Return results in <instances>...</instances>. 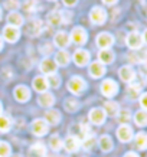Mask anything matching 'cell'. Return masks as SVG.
<instances>
[{
	"instance_id": "6da1fadb",
	"label": "cell",
	"mask_w": 147,
	"mask_h": 157,
	"mask_svg": "<svg viewBox=\"0 0 147 157\" xmlns=\"http://www.w3.org/2000/svg\"><path fill=\"white\" fill-rule=\"evenodd\" d=\"M68 90L71 91L72 94H75V95H79L84 92V90L87 88V84L85 81L81 78V76H72L71 79L68 81Z\"/></svg>"
},
{
	"instance_id": "7a4b0ae2",
	"label": "cell",
	"mask_w": 147,
	"mask_h": 157,
	"mask_svg": "<svg viewBox=\"0 0 147 157\" xmlns=\"http://www.w3.org/2000/svg\"><path fill=\"white\" fill-rule=\"evenodd\" d=\"M90 19L94 25H103L107 20V12L101 6H95L90 12Z\"/></svg>"
},
{
	"instance_id": "3957f363",
	"label": "cell",
	"mask_w": 147,
	"mask_h": 157,
	"mask_svg": "<svg viewBox=\"0 0 147 157\" xmlns=\"http://www.w3.org/2000/svg\"><path fill=\"white\" fill-rule=\"evenodd\" d=\"M101 92H103V95L107 97V98L114 97L117 92H118V85H117V82L113 81V79H105V81L101 84Z\"/></svg>"
},
{
	"instance_id": "277c9868",
	"label": "cell",
	"mask_w": 147,
	"mask_h": 157,
	"mask_svg": "<svg viewBox=\"0 0 147 157\" xmlns=\"http://www.w3.org/2000/svg\"><path fill=\"white\" fill-rule=\"evenodd\" d=\"M126 43H127V46L130 49H133V51H138V49L143 46L141 35L138 33V32H130V33L127 35V38H126Z\"/></svg>"
},
{
	"instance_id": "5b68a950",
	"label": "cell",
	"mask_w": 147,
	"mask_h": 157,
	"mask_svg": "<svg viewBox=\"0 0 147 157\" xmlns=\"http://www.w3.org/2000/svg\"><path fill=\"white\" fill-rule=\"evenodd\" d=\"M69 39H71L74 43H76V45H84V43L87 42V39H88L87 30L84 28H81V26H76V28L72 29Z\"/></svg>"
},
{
	"instance_id": "8992f818",
	"label": "cell",
	"mask_w": 147,
	"mask_h": 157,
	"mask_svg": "<svg viewBox=\"0 0 147 157\" xmlns=\"http://www.w3.org/2000/svg\"><path fill=\"white\" fill-rule=\"evenodd\" d=\"M3 38H5L7 42H10V43L17 42V40H19V38H20V30H19V28L12 26V25H7V26H5V29H3Z\"/></svg>"
},
{
	"instance_id": "52a82bcc",
	"label": "cell",
	"mask_w": 147,
	"mask_h": 157,
	"mask_svg": "<svg viewBox=\"0 0 147 157\" xmlns=\"http://www.w3.org/2000/svg\"><path fill=\"white\" fill-rule=\"evenodd\" d=\"M42 28H43V23L42 20L39 19H32L29 20V23L26 25V28H25V32L29 35V36H38L41 32H42Z\"/></svg>"
},
{
	"instance_id": "ba28073f",
	"label": "cell",
	"mask_w": 147,
	"mask_h": 157,
	"mask_svg": "<svg viewBox=\"0 0 147 157\" xmlns=\"http://www.w3.org/2000/svg\"><path fill=\"white\" fill-rule=\"evenodd\" d=\"M114 43V36L108 32H103L97 36V45L101 49H110Z\"/></svg>"
},
{
	"instance_id": "9c48e42d",
	"label": "cell",
	"mask_w": 147,
	"mask_h": 157,
	"mask_svg": "<svg viewBox=\"0 0 147 157\" xmlns=\"http://www.w3.org/2000/svg\"><path fill=\"white\" fill-rule=\"evenodd\" d=\"M105 111L103 108H92L90 111V114H88V118L92 124L95 125H101V124L105 121Z\"/></svg>"
},
{
	"instance_id": "30bf717a",
	"label": "cell",
	"mask_w": 147,
	"mask_h": 157,
	"mask_svg": "<svg viewBox=\"0 0 147 157\" xmlns=\"http://www.w3.org/2000/svg\"><path fill=\"white\" fill-rule=\"evenodd\" d=\"M48 130H49V125H48V123L45 120L38 118L32 123V133H33L35 136H38V137L45 136V134L48 133Z\"/></svg>"
},
{
	"instance_id": "8fae6325",
	"label": "cell",
	"mask_w": 147,
	"mask_h": 157,
	"mask_svg": "<svg viewBox=\"0 0 147 157\" xmlns=\"http://www.w3.org/2000/svg\"><path fill=\"white\" fill-rule=\"evenodd\" d=\"M72 58H74V62L78 67H85L90 62V52L85 51V49H76Z\"/></svg>"
},
{
	"instance_id": "7c38bea8",
	"label": "cell",
	"mask_w": 147,
	"mask_h": 157,
	"mask_svg": "<svg viewBox=\"0 0 147 157\" xmlns=\"http://www.w3.org/2000/svg\"><path fill=\"white\" fill-rule=\"evenodd\" d=\"M117 137H118L120 141H123V143H128V141L133 138V130H131V127L127 125V124L120 125L118 130H117Z\"/></svg>"
},
{
	"instance_id": "4fadbf2b",
	"label": "cell",
	"mask_w": 147,
	"mask_h": 157,
	"mask_svg": "<svg viewBox=\"0 0 147 157\" xmlns=\"http://www.w3.org/2000/svg\"><path fill=\"white\" fill-rule=\"evenodd\" d=\"M64 147H65V150H67L68 153L78 151L81 147L79 138L75 137V136H68V137L65 138V141H64Z\"/></svg>"
},
{
	"instance_id": "5bb4252c",
	"label": "cell",
	"mask_w": 147,
	"mask_h": 157,
	"mask_svg": "<svg viewBox=\"0 0 147 157\" xmlns=\"http://www.w3.org/2000/svg\"><path fill=\"white\" fill-rule=\"evenodd\" d=\"M13 94H14L16 101H19V102H26L30 98V91H29L28 86H25V85H17L14 88Z\"/></svg>"
},
{
	"instance_id": "9a60e30c",
	"label": "cell",
	"mask_w": 147,
	"mask_h": 157,
	"mask_svg": "<svg viewBox=\"0 0 147 157\" xmlns=\"http://www.w3.org/2000/svg\"><path fill=\"white\" fill-rule=\"evenodd\" d=\"M41 72L45 74V75H51V74H55L56 72V63L53 59H49V58H45L42 62H41Z\"/></svg>"
},
{
	"instance_id": "2e32d148",
	"label": "cell",
	"mask_w": 147,
	"mask_h": 157,
	"mask_svg": "<svg viewBox=\"0 0 147 157\" xmlns=\"http://www.w3.org/2000/svg\"><path fill=\"white\" fill-rule=\"evenodd\" d=\"M38 102L43 108H51V107L55 104V97H53L52 92L45 91V92H41V95H39V98H38Z\"/></svg>"
},
{
	"instance_id": "e0dca14e",
	"label": "cell",
	"mask_w": 147,
	"mask_h": 157,
	"mask_svg": "<svg viewBox=\"0 0 147 157\" xmlns=\"http://www.w3.org/2000/svg\"><path fill=\"white\" fill-rule=\"evenodd\" d=\"M88 72H90V75L92 76V78H101V76L105 74V67H104V63H101L100 61L91 62Z\"/></svg>"
},
{
	"instance_id": "ac0fdd59",
	"label": "cell",
	"mask_w": 147,
	"mask_h": 157,
	"mask_svg": "<svg viewBox=\"0 0 147 157\" xmlns=\"http://www.w3.org/2000/svg\"><path fill=\"white\" fill-rule=\"evenodd\" d=\"M118 75H120V78H121L124 82H133L134 78H136V72H134V69L131 67L126 65V67L120 68Z\"/></svg>"
},
{
	"instance_id": "d6986e66",
	"label": "cell",
	"mask_w": 147,
	"mask_h": 157,
	"mask_svg": "<svg viewBox=\"0 0 147 157\" xmlns=\"http://www.w3.org/2000/svg\"><path fill=\"white\" fill-rule=\"evenodd\" d=\"M69 36H68V33L67 32H58L56 35H55V38H53V43L56 45L58 48H61V49H64L65 46H68L69 45Z\"/></svg>"
},
{
	"instance_id": "ffe728a7",
	"label": "cell",
	"mask_w": 147,
	"mask_h": 157,
	"mask_svg": "<svg viewBox=\"0 0 147 157\" xmlns=\"http://www.w3.org/2000/svg\"><path fill=\"white\" fill-rule=\"evenodd\" d=\"M29 156L30 157H46V147L42 143H36L29 148Z\"/></svg>"
},
{
	"instance_id": "44dd1931",
	"label": "cell",
	"mask_w": 147,
	"mask_h": 157,
	"mask_svg": "<svg viewBox=\"0 0 147 157\" xmlns=\"http://www.w3.org/2000/svg\"><path fill=\"white\" fill-rule=\"evenodd\" d=\"M69 53L65 51V49H61V51H58L56 55H55V63L59 65V67H67L68 63H69Z\"/></svg>"
},
{
	"instance_id": "7402d4cb",
	"label": "cell",
	"mask_w": 147,
	"mask_h": 157,
	"mask_svg": "<svg viewBox=\"0 0 147 157\" xmlns=\"http://www.w3.org/2000/svg\"><path fill=\"white\" fill-rule=\"evenodd\" d=\"M7 22H9V25H12V26L19 28V26L23 25L25 19H23V16H22L19 12H10V13L7 14Z\"/></svg>"
},
{
	"instance_id": "603a6c76",
	"label": "cell",
	"mask_w": 147,
	"mask_h": 157,
	"mask_svg": "<svg viewBox=\"0 0 147 157\" xmlns=\"http://www.w3.org/2000/svg\"><path fill=\"white\" fill-rule=\"evenodd\" d=\"M114 52L111 49H101L98 52V59L101 63H113L114 62Z\"/></svg>"
},
{
	"instance_id": "cb8c5ba5",
	"label": "cell",
	"mask_w": 147,
	"mask_h": 157,
	"mask_svg": "<svg viewBox=\"0 0 147 157\" xmlns=\"http://www.w3.org/2000/svg\"><path fill=\"white\" fill-rule=\"evenodd\" d=\"M49 85H48V79L45 76H36L33 79V90L38 92H45L48 91Z\"/></svg>"
},
{
	"instance_id": "d4e9b609",
	"label": "cell",
	"mask_w": 147,
	"mask_h": 157,
	"mask_svg": "<svg viewBox=\"0 0 147 157\" xmlns=\"http://www.w3.org/2000/svg\"><path fill=\"white\" fill-rule=\"evenodd\" d=\"M45 121H46L48 124H52V125L58 124L61 121L59 111H56V109H48L46 113H45Z\"/></svg>"
},
{
	"instance_id": "484cf974",
	"label": "cell",
	"mask_w": 147,
	"mask_h": 157,
	"mask_svg": "<svg viewBox=\"0 0 147 157\" xmlns=\"http://www.w3.org/2000/svg\"><path fill=\"white\" fill-rule=\"evenodd\" d=\"M48 23L51 26H58V25L62 23V14H61V10H52L51 13L48 14Z\"/></svg>"
},
{
	"instance_id": "4316f807",
	"label": "cell",
	"mask_w": 147,
	"mask_h": 157,
	"mask_svg": "<svg viewBox=\"0 0 147 157\" xmlns=\"http://www.w3.org/2000/svg\"><path fill=\"white\" fill-rule=\"evenodd\" d=\"M98 144H100L101 150L104 153H108L113 150V140H111V137L110 136H103V137H100V140H98Z\"/></svg>"
},
{
	"instance_id": "83f0119b",
	"label": "cell",
	"mask_w": 147,
	"mask_h": 157,
	"mask_svg": "<svg viewBox=\"0 0 147 157\" xmlns=\"http://www.w3.org/2000/svg\"><path fill=\"white\" fill-rule=\"evenodd\" d=\"M134 123L137 124L138 127H146L147 125V111L140 109L134 114Z\"/></svg>"
},
{
	"instance_id": "f1b7e54d",
	"label": "cell",
	"mask_w": 147,
	"mask_h": 157,
	"mask_svg": "<svg viewBox=\"0 0 147 157\" xmlns=\"http://www.w3.org/2000/svg\"><path fill=\"white\" fill-rule=\"evenodd\" d=\"M127 94L131 100H136V98L141 94V85L131 82V85H128V88H127Z\"/></svg>"
},
{
	"instance_id": "f546056e",
	"label": "cell",
	"mask_w": 147,
	"mask_h": 157,
	"mask_svg": "<svg viewBox=\"0 0 147 157\" xmlns=\"http://www.w3.org/2000/svg\"><path fill=\"white\" fill-rule=\"evenodd\" d=\"M64 107H65L68 113H76L79 109V102L75 98H67L65 102H64Z\"/></svg>"
},
{
	"instance_id": "4dcf8cb0",
	"label": "cell",
	"mask_w": 147,
	"mask_h": 157,
	"mask_svg": "<svg viewBox=\"0 0 147 157\" xmlns=\"http://www.w3.org/2000/svg\"><path fill=\"white\" fill-rule=\"evenodd\" d=\"M105 111V114L108 115H117V113H118V104L117 102H114V101H107L104 104V108H103Z\"/></svg>"
},
{
	"instance_id": "1f68e13d",
	"label": "cell",
	"mask_w": 147,
	"mask_h": 157,
	"mask_svg": "<svg viewBox=\"0 0 147 157\" xmlns=\"http://www.w3.org/2000/svg\"><path fill=\"white\" fill-rule=\"evenodd\" d=\"M134 140H136L137 148H140V150H146L147 148V134L146 133H138L134 137Z\"/></svg>"
},
{
	"instance_id": "d6a6232c",
	"label": "cell",
	"mask_w": 147,
	"mask_h": 157,
	"mask_svg": "<svg viewBox=\"0 0 147 157\" xmlns=\"http://www.w3.org/2000/svg\"><path fill=\"white\" fill-rule=\"evenodd\" d=\"M49 146H51V148H52L53 151H59L64 147V141L59 138V136L55 134V136H52V137L49 138Z\"/></svg>"
},
{
	"instance_id": "836d02e7",
	"label": "cell",
	"mask_w": 147,
	"mask_h": 157,
	"mask_svg": "<svg viewBox=\"0 0 147 157\" xmlns=\"http://www.w3.org/2000/svg\"><path fill=\"white\" fill-rule=\"evenodd\" d=\"M117 117H118V121L121 124H127L131 120V113H130V109H118Z\"/></svg>"
},
{
	"instance_id": "e575fe53",
	"label": "cell",
	"mask_w": 147,
	"mask_h": 157,
	"mask_svg": "<svg viewBox=\"0 0 147 157\" xmlns=\"http://www.w3.org/2000/svg\"><path fill=\"white\" fill-rule=\"evenodd\" d=\"M10 127H12V121H10L9 117H6V115H0V133H6V131H9Z\"/></svg>"
},
{
	"instance_id": "d590c367",
	"label": "cell",
	"mask_w": 147,
	"mask_h": 157,
	"mask_svg": "<svg viewBox=\"0 0 147 157\" xmlns=\"http://www.w3.org/2000/svg\"><path fill=\"white\" fill-rule=\"evenodd\" d=\"M46 79H48V85L51 86V88H58V86L61 85V78H59V75H56V72L48 75Z\"/></svg>"
},
{
	"instance_id": "8d00e7d4",
	"label": "cell",
	"mask_w": 147,
	"mask_h": 157,
	"mask_svg": "<svg viewBox=\"0 0 147 157\" xmlns=\"http://www.w3.org/2000/svg\"><path fill=\"white\" fill-rule=\"evenodd\" d=\"M95 143H97V141H95V137L92 134H90L88 137H85L82 141H81V146L85 148V150H91V148L95 146Z\"/></svg>"
},
{
	"instance_id": "74e56055",
	"label": "cell",
	"mask_w": 147,
	"mask_h": 157,
	"mask_svg": "<svg viewBox=\"0 0 147 157\" xmlns=\"http://www.w3.org/2000/svg\"><path fill=\"white\" fill-rule=\"evenodd\" d=\"M5 7L7 10L16 12V10L20 7V2H19V0H6V2H5Z\"/></svg>"
},
{
	"instance_id": "f35d334b",
	"label": "cell",
	"mask_w": 147,
	"mask_h": 157,
	"mask_svg": "<svg viewBox=\"0 0 147 157\" xmlns=\"http://www.w3.org/2000/svg\"><path fill=\"white\" fill-rule=\"evenodd\" d=\"M10 146L6 141H0V157H10Z\"/></svg>"
},
{
	"instance_id": "ab89813d",
	"label": "cell",
	"mask_w": 147,
	"mask_h": 157,
	"mask_svg": "<svg viewBox=\"0 0 147 157\" xmlns=\"http://www.w3.org/2000/svg\"><path fill=\"white\" fill-rule=\"evenodd\" d=\"M22 6H23V9L26 10V12L32 13V12L36 10V0H26V2H23Z\"/></svg>"
},
{
	"instance_id": "60d3db41",
	"label": "cell",
	"mask_w": 147,
	"mask_h": 157,
	"mask_svg": "<svg viewBox=\"0 0 147 157\" xmlns=\"http://www.w3.org/2000/svg\"><path fill=\"white\" fill-rule=\"evenodd\" d=\"M62 14V23H71V20H72V13L71 12H61Z\"/></svg>"
},
{
	"instance_id": "b9f144b4",
	"label": "cell",
	"mask_w": 147,
	"mask_h": 157,
	"mask_svg": "<svg viewBox=\"0 0 147 157\" xmlns=\"http://www.w3.org/2000/svg\"><path fill=\"white\" fill-rule=\"evenodd\" d=\"M52 49H53V48H52V45H51V43H45L42 48H41V52H42L45 56H48L49 53L52 52Z\"/></svg>"
},
{
	"instance_id": "7bdbcfd3",
	"label": "cell",
	"mask_w": 147,
	"mask_h": 157,
	"mask_svg": "<svg viewBox=\"0 0 147 157\" xmlns=\"http://www.w3.org/2000/svg\"><path fill=\"white\" fill-rule=\"evenodd\" d=\"M140 105H141V108L144 111H147V92L140 95Z\"/></svg>"
},
{
	"instance_id": "ee69618b",
	"label": "cell",
	"mask_w": 147,
	"mask_h": 157,
	"mask_svg": "<svg viewBox=\"0 0 147 157\" xmlns=\"http://www.w3.org/2000/svg\"><path fill=\"white\" fill-rule=\"evenodd\" d=\"M64 2V5L68 6V7H72V6H75L78 3V0H62Z\"/></svg>"
},
{
	"instance_id": "f6af8a7d",
	"label": "cell",
	"mask_w": 147,
	"mask_h": 157,
	"mask_svg": "<svg viewBox=\"0 0 147 157\" xmlns=\"http://www.w3.org/2000/svg\"><path fill=\"white\" fill-rule=\"evenodd\" d=\"M103 2H104L107 6H113V5H115V3H117V0H103Z\"/></svg>"
},
{
	"instance_id": "bcb514c9",
	"label": "cell",
	"mask_w": 147,
	"mask_h": 157,
	"mask_svg": "<svg viewBox=\"0 0 147 157\" xmlns=\"http://www.w3.org/2000/svg\"><path fill=\"white\" fill-rule=\"evenodd\" d=\"M124 157H138V154H136L133 151H128L127 154H124Z\"/></svg>"
},
{
	"instance_id": "7dc6e473",
	"label": "cell",
	"mask_w": 147,
	"mask_h": 157,
	"mask_svg": "<svg viewBox=\"0 0 147 157\" xmlns=\"http://www.w3.org/2000/svg\"><path fill=\"white\" fill-rule=\"evenodd\" d=\"M141 38H143V43H146L147 45V29L144 30V33L141 35Z\"/></svg>"
},
{
	"instance_id": "c3c4849f",
	"label": "cell",
	"mask_w": 147,
	"mask_h": 157,
	"mask_svg": "<svg viewBox=\"0 0 147 157\" xmlns=\"http://www.w3.org/2000/svg\"><path fill=\"white\" fill-rule=\"evenodd\" d=\"M2 49H3V39L0 38V51H2Z\"/></svg>"
},
{
	"instance_id": "681fc988",
	"label": "cell",
	"mask_w": 147,
	"mask_h": 157,
	"mask_svg": "<svg viewBox=\"0 0 147 157\" xmlns=\"http://www.w3.org/2000/svg\"><path fill=\"white\" fill-rule=\"evenodd\" d=\"M2 109L3 108H2V104H0V115H2Z\"/></svg>"
},
{
	"instance_id": "f907efd6",
	"label": "cell",
	"mask_w": 147,
	"mask_h": 157,
	"mask_svg": "<svg viewBox=\"0 0 147 157\" xmlns=\"http://www.w3.org/2000/svg\"><path fill=\"white\" fill-rule=\"evenodd\" d=\"M13 157H22V156H20V154H16V156H13Z\"/></svg>"
},
{
	"instance_id": "816d5d0a",
	"label": "cell",
	"mask_w": 147,
	"mask_h": 157,
	"mask_svg": "<svg viewBox=\"0 0 147 157\" xmlns=\"http://www.w3.org/2000/svg\"><path fill=\"white\" fill-rule=\"evenodd\" d=\"M0 17H2V9H0Z\"/></svg>"
},
{
	"instance_id": "f5cc1de1",
	"label": "cell",
	"mask_w": 147,
	"mask_h": 157,
	"mask_svg": "<svg viewBox=\"0 0 147 157\" xmlns=\"http://www.w3.org/2000/svg\"><path fill=\"white\" fill-rule=\"evenodd\" d=\"M49 2H55V0H49Z\"/></svg>"
}]
</instances>
